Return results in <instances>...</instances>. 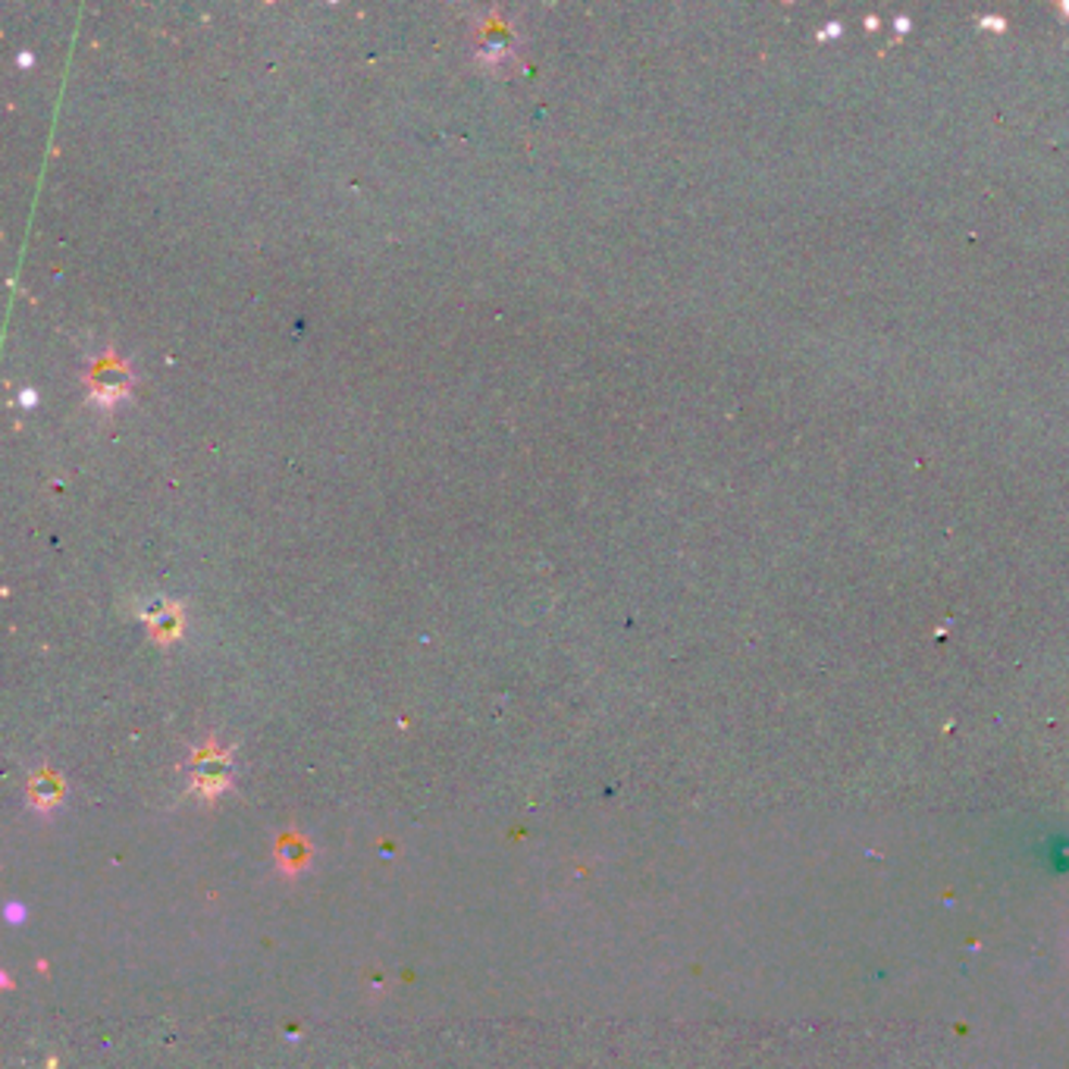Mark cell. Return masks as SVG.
<instances>
[{"instance_id":"1","label":"cell","mask_w":1069,"mask_h":1069,"mask_svg":"<svg viewBox=\"0 0 1069 1069\" xmlns=\"http://www.w3.org/2000/svg\"><path fill=\"white\" fill-rule=\"evenodd\" d=\"M85 383H88V399H91V405H98V408L110 412V408H116L123 399H129L136 377H133V367H129L123 357L108 352V355L95 357V361L88 364V370H85Z\"/></svg>"},{"instance_id":"2","label":"cell","mask_w":1069,"mask_h":1069,"mask_svg":"<svg viewBox=\"0 0 1069 1069\" xmlns=\"http://www.w3.org/2000/svg\"><path fill=\"white\" fill-rule=\"evenodd\" d=\"M515 56V35L512 26L505 20L493 16L490 23L480 26V48H477V60L487 70H505L508 60Z\"/></svg>"},{"instance_id":"3","label":"cell","mask_w":1069,"mask_h":1069,"mask_svg":"<svg viewBox=\"0 0 1069 1069\" xmlns=\"http://www.w3.org/2000/svg\"><path fill=\"white\" fill-rule=\"evenodd\" d=\"M144 621L151 625V633L166 643V640H176L179 631H183V608L166 600H154V603L144 608Z\"/></svg>"},{"instance_id":"4","label":"cell","mask_w":1069,"mask_h":1069,"mask_svg":"<svg viewBox=\"0 0 1069 1069\" xmlns=\"http://www.w3.org/2000/svg\"><path fill=\"white\" fill-rule=\"evenodd\" d=\"M282 866H289V869H299V866H304V844L302 841H295L292 847H289V844H282Z\"/></svg>"}]
</instances>
